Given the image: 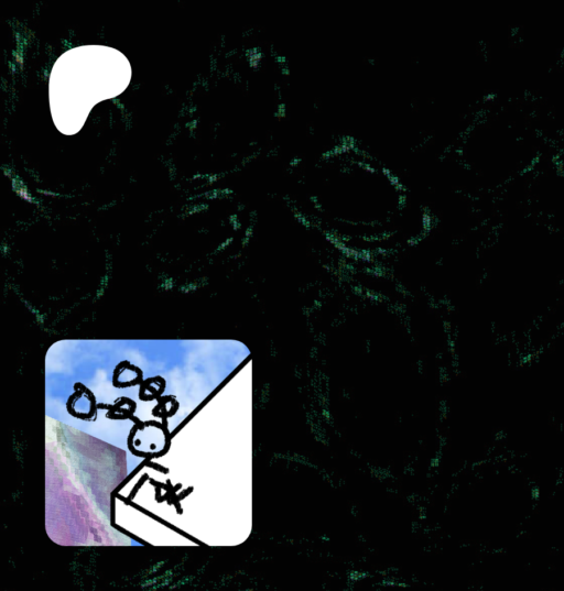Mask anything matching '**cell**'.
I'll return each mask as SVG.
<instances>
[{"label": "cell", "mask_w": 564, "mask_h": 591, "mask_svg": "<svg viewBox=\"0 0 564 591\" xmlns=\"http://www.w3.org/2000/svg\"><path fill=\"white\" fill-rule=\"evenodd\" d=\"M306 155L302 171L308 201L330 231L365 239L397 230L406 207L405 190L373 147L339 132Z\"/></svg>", "instance_id": "cell-1"}]
</instances>
